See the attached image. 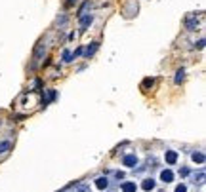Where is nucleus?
Instances as JSON below:
<instances>
[{
	"mask_svg": "<svg viewBox=\"0 0 206 192\" xmlns=\"http://www.w3.org/2000/svg\"><path fill=\"white\" fill-rule=\"evenodd\" d=\"M38 107H40V93H36V91H27V93H23L21 97L17 99V103H15V109L21 110L23 114L34 112Z\"/></svg>",
	"mask_w": 206,
	"mask_h": 192,
	"instance_id": "obj_1",
	"label": "nucleus"
},
{
	"mask_svg": "<svg viewBox=\"0 0 206 192\" xmlns=\"http://www.w3.org/2000/svg\"><path fill=\"white\" fill-rule=\"evenodd\" d=\"M202 21H204V15L202 13H198V17L197 15H189L187 21H185V27H187V31H200L198 27L202 25Z\"/></svg>",
	"mask_w": 206,
	"mask_h": 192,
	"instance_id": "obj_2",
	"label": "nucleus"
},
{
	"mask_svg": "<svg viewBox=\"0 0 206 192\" xmlns=\"http://www.w3.org/2000/svg\"><path fill=\"white\" fill-rule=\"evenodd\" d=\"M122 162H124V165H128V167H134V165L137 164V158H135V154H126Z\"/></svg>",
	"mask_w": 206,
	"mask_h": 192,
	"instance_id": "obj_3",
	"label": "nucleus"
},
{
	"mask_svg": "<svg viewBox=\"0 0 206 192\" xmlns=\"http://www.w3.org/2000/svg\"><path fill=\"white\" fill-rule=\"evenodd\" d=\"M12 149V139H4V141H0V154H4Z\"/></svg>",
	"mask_w": 206,
	"mask_h": 192,
	"instance_id": "obj_4",
	"label": "nucleus"
},
{
	"mask_svg": "<svg viewBox=\"0 0 206 192\" xmlns=\"http://www.w3.org/2000/svg\"><path fill=\"white\" fill-rule=\"evenodd\" d=\"M166 162L168 164H176L177 162V152L176 150H166Z\"/></svg>",
	"mask_w": 206,
	"mask_h": 192,
	"instance_id": "obj_5",
	"label": "nucleus"
},
{
	"mask_svg": "<svg viewBox=\"0 0 206 192\" xmlns=\"http://www.w3.org/2000/svg\"><path fill=\"white\" fill-rule=\"evenodd\" d=\"M107 184H109L107 177H98V179H96V186H98L99 190H105V188H107Z\"/></svg>",
	"mask_w": 206,
	"mask_h": 192,
	"instance_id": "obj_6",
	"label": "nucleus"
},
{
	"mask_svg": "<svg viewBox=\"0 0 206 192\" xmlns=\"http://www.w3.org/2000/svg\"><path fill=\"white\" fill-rule=\"evenodd\" d=\"M160 179H162L164 183H172V179H174V173H172L170 169H164L162 173H160Z\"/></svg>",
	"mask_w": 206,
	"mask_h": 192,
	"instance_id": "obj_7",
	"label": "nucleus"
},
{
	"mask_svg": "<svg viewBox=\"0 0 206 192\" xmlns=\"http://www.w3.org/2000/svg\"><path fill=\"white\" fill-rule=\"evenodd\" d=\"M141 188H143V190H147V192H149V190H153V188H155V181H153V179H145V181H143V184H141Z\"/></svg>",
	"mask_w": 206,
	"mask_h": 192,
	"instance_id": "obj_8",
	"label": "nucleus"
},
{
	"mask_svg": "<svg viewBox=\"0 0 206 192\" xmlns=\"http://www.w3.org/2000/svg\"><path fill=\"white\" fill-rule=\"evenodd\" d=\"M122 192H135V183H124Z\"/></svg>",
	"mask_w": 206,
	"mask_h": 192,
	"instance_id": "obj_9",
	"label": "nucleus"
},
{
	"mask_svg": "<svg viewBox=\"0 0 206 192\" xmlns=\"http://www.w3.org/2000/svg\"><path fill=\"white\" fill-rule=\"evenodd\" d=\"M90 23H92V15H82V19H80V27L86 29Z\"/></svg>",
	"mask_w": 206,
	"mask_h": 192,
	"instance_id": "obj_10",
	"label": "nucleus"
},
{
	"mask_svg": "<svg viewBox=\"0 0 206 192\" xmlns=\"http://www.w3.org/2000/svg\"><path fill=\"white\" fill-rule=\"evenodd\" d=\"M183 78H185V70L179 68L177 73H176V84H181V82H183Z\"/></svg>",
	"mask_w": 206,
	"mask_h": 192,
	"instance_id": "obj_11",
	"label": "nucleus"
},
{
	"mask_svg": "<svg viewBox=\"0 0 206 192\" xmlns=\"http://www.w3.org/2000/svg\"><path fill=\"white\" fill-rule=\"evenodd\" d=\"M193 162L202 164V162H204V154H202V152H195V154H193Z\"/></svg>",
	"mask_w": 206,
	"mask_h": 192,
	"instance_id": "obj_12",
	"label": "nucleus"
},
{
	"mask_svg": "<svg viewBox=\"0 0 206 192\" xmlns=\"http://www.w3.org/2000/svg\"><path fill=\"white\" fill-rule=\"evenodd\" d=\"M63 61H73V53L69 52V50H65V52H63Z\"/></svg>",
	"mask_w": 206,
	"mask_h": 192,
	"instance_id": "obj_13",
	"label": "nucleus"
},
{
	"mask_svg": "<svg viewBox=\"0 0 206 192\" xmlns=\"http://www.w3.org/2000/svg\"><path fill=\"white\" fill-rule=\"evenodd\" d=\"M149 86H153V78H147V80L143 82V86H141V88L145 89V88H149Z\"/></svg>",
	"mask_w": 206,
	"mask_h": 192,
	"instance_id": "obj_14",
	"label": "nucleus"
},
{
	"mask_svg": "<svg viewBox=\"0 0 206 192\" xmlns=\"http://www.w3.org/2000/svg\"><path fill=\"white\" fill-rule=\"evenodd\" d=\"M176 192H187L185 184H177V186H176Z\"/></svg>",
	"mask_w": 206,
	"mask_h": 192,
	"instance_id": "obj_15",
	"label": "nucleus"
},
{
	"mask_svg": "<svg viewBox=\"0 0 206 192\" xmlns=\"http://www.w3.org/2000/svg\"><path fill=\"white\" fill-rule=\"evenodd\" d=\"M96 50H98V44H94L92 48H88V52H86V53H88V55H92V53H94Z\"/></svg>",
	"mask_w": 206,
	"mask_h": 192,
	"instance_id": "obj_16",
	"label": "nucleus"
},
{
	"mask_svg": "<svg viewBox=\"0 0 206 192\" xmlns=\"http://www.w3.org/2000/svg\"><path fill=\"white\" fill-rule=\"evenodd\" d=\"M179 175H181V177L189 175V169H187V167H181V169H179Z\"/></svg>",
	"mask_w": 206,
	"mask_h": 192,
	"instance_id": "obj_17",
	"label": "nucleus"
},
{
	"mask_svg": "<svg viewBox=\"0 0 206 192\" xmlns=\"http://www.w3.org/2000/svg\"><path fill=\"white\" fill-rule=\"evenodd\" d=\"M73 2H75V0H65V4H67V6H73Z\"/></svg>",
	"mask_w": 206,
	"mask_h": 192,
	"instance_id": "obj_18",
	"label": "nucleus"
}]
</instances>
